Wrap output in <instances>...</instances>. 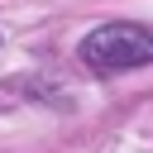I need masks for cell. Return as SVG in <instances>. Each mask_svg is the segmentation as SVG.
<instances>
[{
  "label": "cell",
  "instance_id": "obj_1",
  "mask_svg": "<svg viewBox=\"0 0 153 153\" xmlns=\"http://www.w3.org/2000/svg\"><path fill=\"white\" fill-rule=\"evenodd\" d=\"M81 62L100 76H115V72H129V67H143L153 62V24H129V19H115V24H100L81 38Z\"/></svg>",
  "mask_w": 153,
  "mask_h": 153
}]
</instances>
